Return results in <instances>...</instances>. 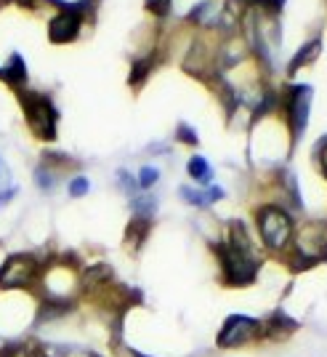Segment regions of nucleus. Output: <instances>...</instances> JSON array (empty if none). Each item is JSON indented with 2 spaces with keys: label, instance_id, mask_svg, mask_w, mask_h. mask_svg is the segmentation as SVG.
<instances>
[{
  "label": "nucleus",
  "instance_id": "obj_1",
  "mask_svg": "<svg viewBox=\"0 0 327 357\" xmlns=\"http://www.w3.org/2000/svg\"><path fill=\"white\" fill-rule=\"evenodd\" d=\"M213 253L218 259L223 283L232 288L253 285L261 269V256L255 251L253 238L242 222H232L223 243H213Z\"/></svg>",
  "mask_w": 327,
  "mask_h": 357
},
{
  "label": "nucleus",
  "instance_id": "obj_2",
  "mask_svg": "<svg viewBox=\"0 0 327 357\" xmlns=\"http://www.w3.org/2000/svg\"><path fill=\"white\" fill-rule=\"evenodd\" d=\"M255 227L261 243L266 245L271 253H287L293 245V235H296V222L290 216V211H285L282 206H261L255 211Z\"/></svg>",
  "mask_w": 327,
  "mask_h": 357
},
{
  "label": "nucleus",
  "instance_id": "obj_3",
  "mask_svg": "<svg viewBox=\"0 0 327 357\" xmlns=\"http://www.w3.org/2000/svg\"><path fill=\"white\" fill-rule=\"evenodd\" d=\"M319 261H327V222L301 224L290 245V267L303 272Z\"/></svg>",
  "mask_w": 327,
  "mask_h": 357
},
{
  "label": "nucleus",
  "instance_id": "obj_4",
  "mask_svg": "<svg viewBox=\"0 0 327 357\" xmlns=\"http://www.w3.org/2000/svg\"><path fill=\"white\" fill-rule=\"evenodd\" d=\"M43 261L35 253H14L0 264V291H32L38 288Z\"/></svg>",
  "mask_w": 327,
  "mask_h": 357
},
{
  "label": "nucleus",
  "instance_id": "obj_5",
  "mask_svg": "<svg viewBox=\"0 0 327 357\" xmlns=\"http://www.w3.org/2000/svg\"><path fill=\"white\" fill-rule=\"evenodd\" d=\"M22 105L27 112V123H30L32 134L38 139H54L56 136V109H54L48 96L22 91Z\"/></svg>",
  "mask_w": 327,
  "mask_h": 357
},
{
  "label": "nucleus",
  "instance_id": "obj_6",
  "mask_svg": "<svg viewBox=\"0 0 327 357\" xmlns=\"http://www.w3.org/2000/svg\"><path fill=\"white\" fill-rule=\"evenodd\" d=\"M261 339V320L258 317H248V314H229L223 320L221 331L216 336V344L221 349H237L250 342Z\"/></svg>",
  "mask_w": 327,
  "mask_h": 357
},
{
  "label": "nucleus",
  "instance_id": "obj_7",
  "mask_svg": "<svg viewBox=\"0 0 327 357\" xmlns=\"http://www.w3.org/2000/svg\"><path fill=\"white\" fill-rule=\"evenodd\" d=\"M309 102H312V91L306 86H298L287 93V115H290V131L293 139H301L306 120H309Z\"/></svg>",
  "mask_w": 327,
  "mask_h": 357
},
{
  "label": "nucleus",
  "instance_id": "obj_8",
  "mask_svg": "<svg viewBox=\"0 0 327 357\" xmlns=\"http://www.w3.org/2000/svg\"><path fill=\"white\" fill-rule=\"evenodd\" d=\"M83 30V8H61V14L51 22V40L54 43H70Z\"/></svg>",
  "mask_w": 327,
  "mask_h": 357
},
{
  "label": "nucleus",
  "instance_id": "obj_9",
  "mask_svg": "<svg viewBox=\"0 0 327 357\" xmlns=\"http://www.w3.org/2000/svg\"><path fill=\"white\" fill-rule=\"evenodd\" d=\"M296 331H298V320H293V317L287 312H282V310L271 312L266 320H261V339H266V342H285V339H290Z\"/></svg>",
  "mask_w": 327,
  "mask_h": 357
},
{
  "label": "nucleus",
  "instance_id": "obj_10",
  "mask_svg": "<svg viewBox=\"0 0 327 357\" xmlns=\"http://www.w3.org/2000/svg\"><path fill=\"white\" fill-rule=\"evenodd\" d=\"M24 357H102L93 349H86L80 344H59V342H40L38 347L27 349Z\"/></svg>",
  "mask_w": 327,
  "mask_h": 357
},
{
  "label": "nucleus",
  "instance_id": "obj_11",
  "mask_svg": "<svg viewBox=\"0 0 327 357\" xmlns=\"http://www.w3.org/2000/svg\"><path fill=\"white\" fill-rule=\"evenodd\" d=\"M181 197L194 206V208H208L213 206L216 200H221L223 197V190L221 187H205V190H189V187H181Z\"/></svg>",
  "mask_w": 327,
  "mask_h": 357
},
{
  "label": "nucleus",
  "instance_id": "obj_12",
  "mask_svg": "<svg viewBox=\"0 0 327 357\" xmlns=\"http://www.w3.org/2000/svg\"><path fill=\"white\" fill-rule=\"evenodd\" d=\"M149 222L152 219H141V216H134L131 224H128V229H125V243L131 245V251H138L141 245H144V240L149 235Z\"/></svg>",
  "mask_w": 327,
  "mask_h": 357
},
{
  "label": "nucleus",
  "instance_id": "obj_13",
  "mask_svg": "<svg viewBox=\"0 0 327 357\" xmlns=\"http://www.w3.org/2000/svg\"><path fill=\"white\" fill-rule=\"evenodd\" d=\"M59 171L56 168H51L48 163H40L38 165V171H35V184L43 190V192H54L56 190V184H59Z\"/></svg>",
  "mask_w": 327,
  "mask_h": 357
},
{
  "label": "nucleus",
  "instance_id": "obj_14",
  "mask_svg": "<svg viewBox=\"0 0 327 357\" xmlns=\"http://www.w3.org/2000/svg\"><path fill=\"white\" fill-rule=\"evenodd\" d=\"M186 171H189V176L194 178V181H200V184H205L208 187L210 184V165L205 163V158H192L189 160V165H186Z\"/></svg>",
  "mask_w": 327,
  "mask_h": 357
},
{
  "label": "nucleus",
  "instance_id": "obj_15",
  "mask_svg": "<svg viewBox=\"0 0 327 357\" xmlns=\"http://www.w3.org/2000/svg\"><path fill=\"white\" fill-rule=\"evenodd\" d=\"M0 77H6L11 86H16V89H19V86L24 83V64H22V59H19V56H14V59H11V64H8L6 70H0Z\"/></svg>",
  "mask_w": 327,
  "mask_h": 357
},
{
  "label": "nucleus",
  "instance_id": "obj_16",
  "mask_svg": "<svg viewBox=\"0 0 327 357\" xmlns=\"http://www.w3.org/2000/svg\"><path fill=\"white\" fill-rule=\"evenodd\" d=\"M317 54H319V40H314V43H309L306 48H301V54L290 61V73H296V70H301L303 64L314 61V59H317Z\"/></svg>",
  "mask_w": 327,
  "mask_h": 357
},
{
  "label": "nucleus",
  "instance_id": "obj_17",
  "mask_svg": "<svg viewBox=\"0 0 327 357\" xmlns=\"http://www.w3.org/2000/svg\"><path fill=\"white\" fill-rule=\"evenodd\" d=\"M157 178H160V171L157 168H152V165H144L141 171H138V190H152L154 184H157Z\"/></svg>",
  "mask_w": 327,
  "mask_h": 357
},
{
  "label": "nucleus",
  "instance_id": "obj_18",
  "mask_svg": "<svg viewBox=\"0 0 327 357\" xmlns=\"http://www.w3.org/2000/svg\"><path fill=\"white\" fill-rule=\"evenodd\" d=\"M118 184H120V190L125 195H131V197H136L138 195V181H136L128 171H120L118 174Z\"/></svg>",
  "mask_w": 327,
  "mask_h": 357
},
{
  "label": "nucleus",
  "instance_id": "obj_19",
  "mask_svg": "<svg viewBox=\"0 0 327 357\" xmlns=\"http://www.w3.org/2000/svg\"><path fill=\"white\" fill-rule=\"evenodd\" d=\"M70 197H83V195H88L90 190V181L86 176H72L70 178Z\"/></svg>",
  "mask_w": 327,
  "mask_h": 357
},
{
  "label": "nucleus",
  "instance_id": "obj_20",
  "mask_svg": "<svg viewBox=\"0 0 327 357\" xmlns=\"http://www.w3.org/2000/svg\"><path fill=\"white\" fill-rule=\"evenodd\" d=\"M314 158H317V165H319V171H322V176L327 178V139H322L317 149H314Z\"/></svg>",
  "mask_w": 327,
  "mask_h": 357
},
{
  "label": "nucleus",
  "instance_id": "obj_21",
  "mask_svg": "<svg viewBox=\"0 0 327 357\" xmlns=\"http://www.w3.org/2000/svg\"><path fill=\"white\" fill-rule=\"evenodd\" d=\"M179 139H181V142H189V144H194V142H197L194 131H192V128H186V126H181V128H179Z\"/></svg>",
  "mask_w": 327,
  "mask_h": 357
},
{
  "label": "nucleus",
  "instance_id": "obj_22",
  "mask_svg": "<svg viewBox=\"0 0 327 357\" xmlns=\"http://www.w3.org/2000/svg\"><path fill=\"white\" fill-rule=\"evenodd\" d=\"M16 195V187H6V190H0V208L6 206V203H11V197Z\"/></svg>",
  "mask_w": 327,
  "mask_h": 357
},
{
  "label": "nucleus",
  "instance_id": "obj_23",
  "mask_svg": "<svg viewBox=\"0 0 327 357\" xmlns=\"http://www.w3.org/2000/svg\"><path fill=\"white\" fill-rule=\"evenodd\" d=\"M149 8H152L154 14H165V11H168V0H149Z\"/></svg>",
  "mask_w": 327,
  "mask_h": 357
},
{
  "label": "nucleus",
  "instance_id": "obj_24",
  "mask_svg": "<svg viewBox=\"0 0 327 357\" xmlns=\"http://www.w3.org/2000/svg\"><path fill=\"white\" fill-rule=\"evenodd\" d=\"M6 178V168H3V160H0V181Z\"/></svg>",
  "mask_w": 327,
  "mask_h": 357
}]
</instances>
